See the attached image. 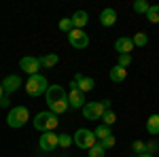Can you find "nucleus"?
<instances>
[{
  "label": "nucleus",
  "instance_id": "1",
  "mask_svg": "<svg viewBox=\"0 0 159 157\" xmlns=\"http://www.w3.org/2000/svg\"><path fill=\"white\" fill-rule=\"evenodd\" d=\"M57 123H60L57 115H53L51 110H43L34 117V127L38 132H53L57 127Z\"/></svg>",
  "mask_w": 159,
  "mask_h": 157
},
{
  "label": "nucleus",
  "instance_id": "2",
  "mask_svg": "<svg viewBox=\"0 0 159 157\" xmlns=\"http://www.w3.org/2000/svg\"><path fill=\"white\" fill-rule=\"evenodd\" d=\"M28 121H30V110L25 109V106H13L9 110V115H7V123H9V127H13V130L24 127Z\"/></svg>",
  "mask_w": 159,
  "mask_h": 157
},
{
  "label": "nucleus",
  "instance_id": "3",
  "mask_svg": "<svg viewBox=\"0 0 159 157\" xmlns=\"http://www.w3.org/2000/svg\"><path fill=\"white\" fill-rule=\"evenodd\" d=\"M47 87H49V81L43 76V74H32L28 81H25V91L30 94V96H43L45 91H47Z\"/></svg>",
  "mask_w": 159,
  "mask_h": 157
},
{
  "label": "nucleus",
  "instance_id": "4",
  "mask_svg": "<svg viewBox=\"0 0 159 157\" xmlns=\"http://www.w3.org/2000/svg\"><path fill=\"white\" fill-rule=\"evenodd\" d=\"M72 142L79 149H91V146L98 142V138H96V134H93V130H85V127H81V130H76L72 136Z\"/></svg>",
  "mask_w": 159,
  "mask_h": 157
},
{
  "label": "nucleus",
  "instance_id": "5",
  "mask_svg": "<svg viewBox=\"0 0 159 157\" xmlns=\"http://www.w3.org/2000/svg\"><path fill=\"white\" fill-rule=\"evenodd\" d=\"M104 104L102 102H87L85 106H83V115H85L87 121H100L102 119V115H104Z\"/></svg>",
  "mask_w": 159,
  "mask_h": 157
},
{
  "label": "nucleus",
  "instance_id": "6",
  "mask_svg": "<svg viewBox=\"0 0 159 157\" xmlns=\"http://www.w3.org/2000/svg\"><path fill=\"white\" fill-rule=\"evenodd\" d=\"M68 43L74 49H85L89 45V36L85 34V30H76L74 28L72 32H68Z\"/></svg>",
  "mask_w": 159,
  "mask_h": 157
},
{
  "label": "nucleus",
  "instance_id": "7",
  "mask_svg": "<svg viewBox=\"0 0 159 157\" xmlns=\"http://www.w3.org/2000/svg\"><path fill=\"white\" fill-rule=\"evenodd\" d=\"M38 146H40V151H45V153H53V151L57 149V134L55 132H43L40 140H38Z\"/></svg>",
  "mask_w": 159,
  "mask_h": 157
},
{
  "label": "nucleus",
  "instance_id": "8",
  "mask_svg": "<svg viewBox=\"0 0 159 157\" xmlns=\"http://www.w3.org/2000/svg\"><path fill=\"white\" fill-rule=\"evenodd\" d=\"M68 94H66V89L61 87V85H49L47 87V91H45V100H47V106L53 104V102H60V100H66Z\"/></svg>",
  "mask_w": 159,
  "mask_h": 157
},
{
  "label": "nucleus",
  "instance_id": "9",
  "mask_svg": "<svg viewBox=\"0 0 159 157\" xmlns=\"http://www.w3.org/2000/svg\"><path fill=\"white\" fill-rule=\"evenodd\" d=\"M19 68H21L24 72H28L30 76H32V74H38V70H40V60L34 58V55H24V58L19 60Z\"/></svg>",
  "mask_w": 159,
  "mask_h": 157
},
{
  "label": "nucleus",
  "instance_id": "10",
  "mask_svg": "<svg viewBox=\"0 0 159 157\" xmlns=\"http://www.w3.org/2000/svg\"><path fill=\"white\" fill-rule=\"evenodd\" d=\"M21 79H19V74H9V76H4L2 79V89H4V94L9 96V94H15L19 87H21Z\"/></svg>",
  "mask_w": 159,
  "mask_h": 157
},
{
  "label": "nucleus",
  "instance_id": "11",
  "mask_svg": "<svg viewBox=\"0 0 159 157\" xmlns=\"http://www.w3.org/2000/svg\"><path fill=\"white\" fill-rule=\"evenodd\" d=\"M68 106H70V109H83V106H85V94H83L81 89L72 87V89L68 91Z\"/></svg>",
  "mask_w": 159,
  "mask_h": 157
},
{
  "label": "nucleus",
  "instance_id": "12",
  "mask_svg": "<svg viewBox=\"0 0 159 157\" xmlns=\"http://www.w3.org/2000/svg\"><path fill=\"white\" fill-rule=\"evenodd\" d=\"M74 83H76V89H81L83 94L91 91V89L96 87V81H93L91 76H85V74H81V72L74 74Z\"/></svg>",
  "mask_w": 159,
  "mask_h": 157
},
{
  "label": "nucleus",
  "instance_id": "13",
  "mask_svg": "<svg viewBox=\"0 0 159 157\" xmlns=\"http://www.w3.org/2000/svg\"><path fill=\"white\" fill-rule=\"evenodd\" d=\"M115 51L119 53V55H129L132 51H134V43H132V38L129 36H121L115 40Z\"/></svg>",
  "mask_w": 159,
  "mask_h": 157
},
{
  "label": "nucleus",
  "instance_id": "14",
  "mask_svg": "<svg viewBox=\"0 0 159 157\" xmlns=\"http://www.w3.org/2000/svg\"><path fill=\"white\" fill-rule=\"evenodd\" d=\"M100 24L104 25V28L115 25L117 24V11H115V9H104V11L100 13Z\"/></svg>",
  "mask_w": 159,
  "mask_h": 157
},
{
  "label": "nucleus",
  "instance_id": "15",
  "mask_svg": "<svg viewBox=\"0 0 159 157\" xmlns=\"http://www.w3.org/2000/svg\"><path fill=\"white\" fill-rule=\"evenodd\" d=\"M70 21H72V25L76 30H85V25L89 24V15H87V11H76L70 17Z\"/></svg>",
  "mask_w": 159,
  "mask_h": 157
},
{
  "label": "nucleus",
  "instance_id": "16",
  "mask_svg": "<svg viewBox=\"0 0 159 157\" xmlns=\"http://www.w3.org/2000/svg\"><path fill=\"white\" fill-rule=\"evenodd\" d=\"M108 76H110V81H112V83H123V81L127 79V70L121 68V66H115V68H110Z\"/></svg>",
  "mask_w": 159,
  "mask_h": 157
},
{
  "label": "nucleus",
  "instance_id": "17",
  "mask_svg": "<svg viewBox=\"0 0 159 157\" xmlns=\"http://www.w3.org/2000/svg\"><path fill=\"white\" fill-rule=\"evenodd\" d=\"M38 60H40V68H53V66L60 62V55L47 53V55H43V58H38Z\"/></svg>",
  "mask_w": 159,
  "mask_h": 157
},
{
  "label": "nucleus",
  "instance_id": "18",
  "mask_svg": "<svg viewBox=\"0 0 159 157\" xmlns=\"http://www.w3.org/2000/svg\"><path fill=\"white\" fill-rule=\"evenodd\" d=\"M147 132L151 136H157L159 134V115H151L147 119Z\"/></svg>",
  "mask_w": 159,
  "mask_h": 157
},
{
  "label": "nucleus",
  "instance_id": "19",
  "mask_svg": "<svg viewBox=\"0 0 159 157\" xmlns=\"http://www.w3.org/2000/svg\"><path fill=\"white\" fill-rule=\"evenodd\" d=\"M93 134H96V138L98 140H104V138H108V136H112V132H110L108 125H104V123H100L98 127L93 130Z\"/></svg>",
  "mask_w": 159,
  "mask_h": 157
},
{
  "label": "nucleus",
  "instance_id": "20",
  "mask_svg": "<svg viewBox=\"0 0 159 157\" xmlns=\"http://www.w3.org/2000/svg\"><path fill=\"white\" fill-rule=\"evenodd\" d=\"M132 43H134V47H147L148 45V36L144 32H136L134 36H132Z\"/></svg>",
  "mask_w": 159,
  "mask_h": 157
},
{
  "label": "nucleus",
  "instance_id": "21",
  "mask_svg": "<svg viewBox=\"0 0 159 157\" xmlns=\"http://www.w3.org/2000/svg\"><path fill=\"white\" fill-rule=\"evenodd\" d=\"M147 19L151 21V24H159V4H155V7H148Z\"/></svg>",
  "mask_w": 159,
  "mask_h": 157
},
{
  "label": "nucleus",
  "instance_id": "22",
  "mask_svg": "<svg viewBox=\"0 0 159 157\" xmlns=\"http://www.w3.org/2000/svg\"><path fill=\"white\" fill-rule=\"evenodd\" d=\"M70 145H72V136H70V134H57V146L68 149Z\"/></svg>",
  "mask_w": 159,
  "mask_h": 157
},
{
  "label": "nucleus",
  "instance_id": "23",
  "mask_svg": "<svg viewBox=\"0 0 159 157\" xmlns=\"http://www.w3.org/2000/svg\"><path fill=\"white\" fill-rule=\"evenodd\" d=\"M115 121H117V115H115V113H112V110H104V115H102V123H104V125H112V123H115Z\"/></svg>",
  "mask_w": 159,
  "mask_h": 157
},
{
  "label": "nucleus",
  "instance_id": "24",
  "mask_svg": "<svg viewBox=\"0 0 159 157\" xmlns=\"http://www.w3.org/2000/svg\"><path fill=\"white\" fill-rule=\"evenodd\" d=\"M148 7H151V4H148L147 0H136V2H134V11L136 13H142V15H147Z\"/></svg>",
  "mask_w": 159,
  "mask_h": 157
},
{
  "label": "nucleus",
  "instance_id": "25",
  "mask_svg": "<svg viewBox=\"0 0 159 157\" xmlns=\"http://www.w3.org/2000/svg\"><path fill=\"white\" fill-rule=\"evenodd\" d=\"M104 155H106V151L102 149V145H100V142H96V145L89 149V157H104Z\"/></svg>",
  "mask_w": 159,
  "mask_h": 157
},
{
  "label": "nucleus",
  "instance_id": "26",
  "mask_svg": "<svg viewBox=\"0 0 159 157\" xmlns=\"http://www.w3.org/2000/svg\"><path fill=\"white\" fill-rule=\"evenodd\" d=\"M57 25H60V30H61V32H66V34L74 30V25H72V21H70V17H64V19H61V21H60Z\"/></svg>",
  "mask_w": 159,
  "mask_h": 157
},
{
  "label": "nucleus",
  "instance_id": "27",
  "mask_svg": "<svg viewBox=\"0 0 159 157\" xmlns=\"http://www.w3.org/2000/svg\"><path fill=\"white\" fill-rule=\"evenodd\" d=\"M132 64V55H119V62H117V66H121L127 70V66Z\"/></svg>",
  "mask_w": 159,
  "mask_h": 157
},
{
  "label": "nucleus",
  "instance_id": "28",
  "mask_svg": "<svg viewBox=\"0 0 159 157\" xmlns=\"http://www.w3.org/2000/svg\"><path fill=\"white\" fill-rule=\"evenodd\" d=\"M100 145H102V149L106 151V149H112L115 146V136H108V138H104V140H98Z\"/></svg>",
  "mask_w": 159,
  "mask_h": 157
},
{
  "label": "nucleus",
  "instance_id": "29",
  "mask_svg": "<svg viewBox=\"0 0 159 157\" xmlns=\"http://www.w3.org/2000/svg\"><path fill=\"white\" fill-rule=\"evenodd\" d=\"M132 149H134V153L140 155V153H144V142H142V140H134V142H132Z\"/></svg>",
  "mask_w": 159,
  "mask_h": 157
},
{
  "label": "nucleus",
  "instance_id": "30",
  "mask_svg": "<svg viewBox=\"0 0 159 157\" xmlns=\"http://www.w3.org/2000/svg\"><path fill=\"white\" fill-rule=\"evenodd\" d=\"M157 149H159V145H157V142H153V140H151V142H144V153H151V155H153Z\"/></svg>",
  "mask_w": 159,
  "mask_h": 157
},
{
  "label": "nucleus",
  "instance_id": "31",
  "mask_svg": "<svg viewBox=\"0 0 159 157\" xmlns=\"http://www.w3.org/2000/svg\"><path fill=\"white\" fill-rule=\"evenodd\" d=\"M0 106H2V109H9V106H11V100H9V96H7V94L0 98Z\"/></svg>",
  "mask_w": 159,
  "mask_h": 157
},
{
  "label": "nucleus",
  "instance_id": "32",
  "mask_svg": "<svg viewBox=\"0 0 159 157\" xmlns=\"http://www.w3.org/2000/svg\"><path fill=\"white\" fill-rule=\"evenodd\" d=\"M136 157H153L151 153H140V155H136Z\"/></svg>",
  "mask_w": 159,
  "mask_h": 157
},
{
  "label": "nucleus",
  "instance_id": "33",
  "mask_svg": "<svg viewBox=\"0 0 159 157\" xmlns=\"http://www.w3.org/2000/svg\"><path fill=\"white\" fill-rule=\"evenodd\" d=\"M4 96V89H2V83H0V98Z\"/></svg>",
  "mask_w": 159,
  "mask_h": 157
}]
</instances>
